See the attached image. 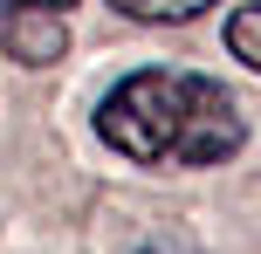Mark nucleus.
<instances>
[{
    "label": "nucleus",
    "instance_id": "5",
    "mask_svg": "<svg viewBox=\"0 0 261 254\" xmlns=\"http://www.w3.org/2000/svg\"><path fill=\"white\" fill-rule=\"evenodd\" d=\"M76 0H0V27L7 21H28V14H69Z\"/></svg>",
    "mask_w": 261,
    "mask_h": 254
},
{
    "label": "nucleus",
    "instance_id": "4",
    "mask_svg": "<svg viewBox=\"0 0 261 254\" xmlns=\"http://www.w3.org/2000/svg\"><path fill=\"white\" fill-rule=\"evenodd\" d=\"M117 14H130V21H193V14L220 7V0H110Z\"/></svg>",
    "mask_w": 261,
    "mask_h": 254
},
{
    "label": "nucleus",
    "instance_id": "1",
    "mask_svg": "<svg viewBox=\"0 0 261 254\" xmlns=\"http://www.w3.org/2000/svg\"><path fill=\"white\" fill-rule=\"evenodd\" d=\"M96 131L117 158L158 165V172H206L248 145L234 90L193 69H130L96 103Z\"/></svg>",
    "mask_w": 261,
    "mask_h": 254
},
{
    "label": "nucleus",
    "instance_id": "3",
    "mask_svg": "<svg viewBox=\"0 0 261 254\" xmlns=\"http://www.w3.org/2000/svg\"><path fill=\"white\" fill-rule=\"evenodd\" d=\"M227 48H234V62L261 69V0L234 7V21H227Z\"/></svg>",
    "mask_w": 261,
    "mask_h": 254
},
{
    "label": "nucleus",
    "instance_id": "2",
    "mask_svg": "<svg viewBox=\"0 0 261 254\" xmlns=\"http://www.w3.org/2000/svg\"><path fill=\"white\" fill-rule=\"evenodd\" d=\"M0 48L28 69H48L55 55L69 48V14H28V21H7L0 27Z\"/></svg>",
    "mask_w": 261,
    "mask_h": 254
}]
</instances>
